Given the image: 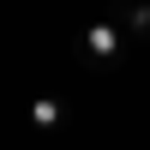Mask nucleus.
<instances>
[{
    "mask_svg": "<svg viewBox=\"0 0 150 150\" xmlns=\"http://www.w3.org/2000/svg\"><path fill=\"white\" fill-rule=\"evenodd\" d=\"M132 48H138V42H132V36L120 30L114 18H102V24H90V30H84L78 54H84V66H96V72H102V66H120V60H126Z\"/></svg>",
    "mask_w": 150,
    "mask_h": 150,
    "instance_id": "nucleus-1",
    "label": "nucleus"
},
{
    "mask_svg": "<svg viewBox=\"0 0 150 150\" xmlns=\"http://www.w3.org/2000/svg\"><path fill=\"white\" fill-rule=\"evenodd\" d=\"M108 18H114L138 48L150 42V0H108Z\"/></svg>",
    "mask_w": 150,
    "mask_h": 150,
    "instance_id": "nucleus-2",
    "label": "nucleus"
},
{
    "mask_svg": "<svg viewBox=\"0 0 150 150\" xmlns=\"http://www.w3.org/2000/svg\"><path fill=\"white\" fill-rule=\"evenodd\" d=\"M60 120H66V102H60V96H36V102H30V126L54 132Z\"/></svg>",
    "mask_w": 150,
    "mask_h": 150,
    "instance_id": "nucleus-3",
    "label": "nucleus"
}]
</instances>
